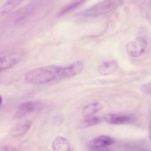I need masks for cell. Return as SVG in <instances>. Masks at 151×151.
<instances>
[{"label": "cell", "mask_w": 151, "mask_h": 151, "mask_svg": "<svg viewBox=\"0 0 151 151\" xmlns=\"http://www.w3.org/2000/svg\"><path fill=\"white\" fill-rule=\"evenodd\" d=\"M62 67L49 65L31 70L27 72L24 79L27 83L34 85H42L59 81Z\"/></svg>", "instance_id": "6da1fadb"}, {"label": "cell", "mask_w": 151, "mask_h": 151, "mask_svg": "<svg viewBox=\"0 0 151 151\" xmlns=\"http://www.w3.org/2000/svg\"><path fill=\"white\" fill-rule=\"evenodd\" d=\"M121 1H105L93 6L83 13L86 17H95L105 14L117 8L122 5Z\"/></svg>", "instance_id": "7a4b0ae2"}, {"label": "cell", "mask_w": 151, "mask_h": 151, "mask_svg": "<svg viewBox=\"0 0 151 151\" xmlns=\"http://www.w3.org/2000/svg\"><path fill=\"white\" fill-rule=\"evenodd\" d=\"M23 56V53L21 52H11L1 55L0 61L1 72L12 68L19 63Z\"/></svg>", "instance_id": "3957f363"}, {"label": "cell", "mask_w": 151, "mask_h": 151, "mask_svg": "<svg viewBox=\"0 0 151 151\" xmlns=\"http://www.w3.org/2000/svg\"><path fill=\"white\" fill-rule=\"evenodd\" d=\"M147 45V41L145 38L138 37L127 45L126 52L131 57H139L145 52Z\"/></svg>", "instance_id": "277c9868"}, {"label": "cell", "mask_w": 151, "mask_h": 151, "mask_svg": "<svg viewBox=\"0 0 151 151\" xmlns=\"http://www.w3.org/2000/svg\"><path fill=\"white\" fill-rule=\"evenodd\" d=\"M83 68V63L80 61L73 63L67 67H62L59 76V81L70 78L80 74Z\"/></svg>", "instance_id": "5b68a950"}, {"label": "cell", "mask_w": 151, "mask_h": 151, "mask_svg": "<svg viewBox=\"0 0 151 151\" xmlns=\"http://www.w3.org/2000/svg\"><path fill=\"white\" fill-rule=\"evenodd\" d=\"M42 104L40 102L29 101L24 102L18 107L15 114L16 117L22 118L29 114L41 109Z\"/></svg>", "instance_id": "8992f818"}, {"label": "cell", "mask_w": 151, "mask_h": 151, "mask_svg": "<svg viewBox=\"0 0 151 151\" xmlns=\"http://www.w3.org/2000/svg\"><path fill=\"white\" fill-rule=\"evenodd\" d=\"M104 120L106 122L111 124H120L128 123L133 120V117L131 115L125 114H109L105 115Z\"/></svg>", "instance_id": "52a82bcc"}, {"label": "cell", "mask_w": 151, "mask_h": 151, "mask_svg": "<svg viewBox=\"0 0 151 151\" xmlns=\"http://www.w3.org/2000/svg\"><path fill=\"white\" fill-rule=\"evenodd\" d=\"M52 148L53 151H73L70 142L62 137H57L53 140Z\"/></svg>", "instance_id": "ba28073f"}, {"label": "cell", "mask_w": 151, "mask_h": 151, "mask_svg": "<svg viewBox=\"0 0 151 151\" xmlns=\"http://www.w3.org/2000/svg\"><path fill=\"white\" fill-rule=\"evenodd\" d=\"M31 125V123L29 121L18 124L11 129L10 134L12 137H22L29 131Z\"/></svg>", "instance_id": "9c48e42d"}, {"label": "cell", "mask_w": 151, "mask_h": 151, "mask_svg": "<svg viewBox=\"0 0 151 151\" xmlns=\"http://www.w3.org/2000/svg\"><path fill=\"white\" fill-rule=\"evenodd\" d=\"M118 67V64L115 61L105 62L99 66L98 71L101 76H108L114 72Z\"/></svg>", "instance_id": "30bf717a"}, {"label": "cell", "mask_w": 151, "mask_h": 151, "mask_svg": "<svg viewBox=\"0 0 151 151\" xmlns=\"http://www.w3.org/2000/svg\"><path fill=\"white\" fill-rule=\"evenodd\" d=\"M110 137L101 136L92 140L89 143V147H107L114 143Z\"/></svg>", "instance_id": "8fae6325"}, {"label": "cell", "mask_w": 151, "mask_h": 151, "mask_svg": "<svg viewBox=\"0 0 151 151\" xmlns=\"http://www.w3.org/2000/svg\"><path fill=\"white\" fill-rule=\"evenodd\" d=\"M102 107V104L99 101H93L87 104L83 109L82 114L84 118L92 116L93 114L101 109Z\"/></svg>", "instance_id": "7c38bea8"}, {"label": "cell", "mask_w": 151, "mask_h": 151, "mask_svg": "<svg viewBox=\"0 0 151 151\" xmlns=\"http://www.w3.org/2000/svg\"><path fill=\"white\" fill-rule=\"evenodd\" d=\"M23 2V1L20 0H12L8 1L5 2L0 9V16L1 17L8 14L12 11L16 7Z\"/></svg>", "instance_id": "4fadbf2b"}, {"label": "cell", "mask_w": 151, "mask_h": 151, "mask_svg": "<svg viewBox=\"0 0 151 151\" xmlns=\"http://www.w3.org/2000/svg\"><path fill=\"white\" fill-rule=\"evenodd\" d=\"M86 1H76L70 2L69 4L65 6L61 9L59 14V16L64 15L72 12L73 10H76L77 9L83 5Z\"/></svg>", "instance_id": "5bb4252c"}, {"label": "cell", "mask_w": 151, "mask_h": 151, "mask_svg": "<svg viewBox=\"0 0 151 151\" xmlns=\"http://www.w3.org/2000/svg\"><path fill=\"white\" fill-rule=\"evenodd\" d=\"M84 119V123L86 127H89L96 125L99 123L101 122V119L99 117L95 116H91Z\"/></svg>", "instance_id": "9a60e30c"}, {"label": "cell", "mask_w": 151, "mask_h": 151, "mask_svg": "<svg viewBox=\"0 0 151 151\" xmlns=\"http://www.w3.org/2000/svg\"><path fill=\"white\" fill-rule=\"evenodd\" d=\"M141 90L143 93L146 94H151V82L142 85Z\"/></svg>", "instance_id": "2e32d148"}, {"label": "cell", "mask_w": 151, "mask_h": 151, "mask_svg": "<svg viewBox=\"0 0 151 151\" xmlns=\"http://www.w3.org/2000/svg\"><path fill=\"white\" fill-rule=\"evenodd\" d=\"M90 151H111L107 147H89Z\"/></svg>", "instance_id": "e0dca14e"}, {"label": "cell", "mask_w": 151, "mask_h": 151, "mask_svg": "<svg viewBox=\"0 0 151 151\" xmlns=\"http://www.w3.org/2000/svg\"><path fill=\"white\" fill-rule=\"evenodd\" d=\"M1 151H10V148L8 146H4L1 147Z\"/></svg>", "instance_id": "ac0fdd59"}, {"label": "cell", "mask_w": 151, "mask_h": 151, "mask_svg": "<svg viewBox=\"0 0 151 151\" xmlns=\"http://www.w3.org/2000/svg\"><path fill=\"white\" fill-rule=\"evenodd\" d=\"M149 138L150 139H151V120L149 124Z\"/></svg>", "instance_id": "d6986e66"}, {"label": "cell", "mask_w": 151, "mask_h": 151, "mask_svg": "<svg viewBox=\"0 0 151 151\" xmlns=\"http://www.w3.org/2000/svg\"><path fill=\"white\" fill-rule=\"evenodd\" d=\"M146 151V150H143V151Z\"/></svg>", "instance_id": "ffe728a7"}]
</instances>
